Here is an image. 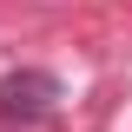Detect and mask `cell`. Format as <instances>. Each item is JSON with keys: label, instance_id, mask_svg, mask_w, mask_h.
<instances>
[{"label": "cell", "instance_id": "obj_1", "mask_svg": "<svg viewBox=\"0 0 132 132\" xmlns=\"http://www.w3.org/2000/svg\"><path fill=\"white\" fill-rule=\"evenodd\" d=\"M60 99H66L60 73H46V66H13V73L0 79V119H7V126H40V119L60 112Z\"/></svg>", "mask_w": 132, "mask_h": 132}]
</instances>
